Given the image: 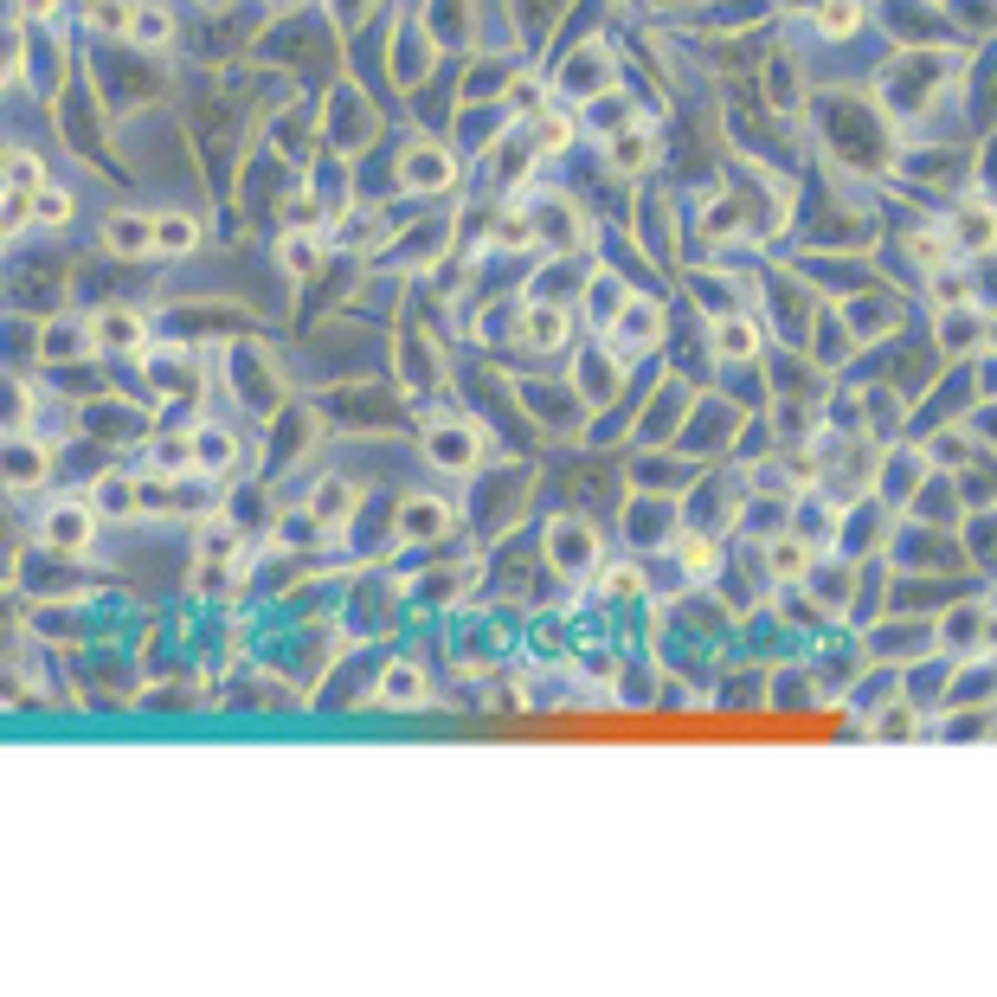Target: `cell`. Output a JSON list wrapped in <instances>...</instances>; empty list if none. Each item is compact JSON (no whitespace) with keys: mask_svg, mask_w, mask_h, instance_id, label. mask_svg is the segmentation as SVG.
Listing matches in <instances>:
<instances>
[{"mask_svg":"<svg viewBox=\"0 0 997 997\" xmlns=\"http://www.w3.org/2000/svg\"><path fill=\"white\" fill-rule=\"evenodd\" d=\"M91 534H97V515H91L84 502H59V508L45 515V541H52V547H91Z\"/></svg>","mask_w":997,"mask_h":997,"instance_id":"cell-1","label":"cell"},{"mask_svg":"<svg viewBox=\"0 0 997 997\" xmlns=\"http://www.w3.org/2000/svg\"><path fill=\"white\" fill-rule=\"evenodd\" d=\"M103 245L110 251H155V219H136V212H116L103 226Z\"/></svg>","mask_w":997,"mask_h":997,"instance_id":"cell-2","label":"cell"},{"mask_svg":"<svg viewBox=\"0 0 997 997\" xmlns=\"http://www.w3.org/2000/svg\"><path fill=\"white\" fill-rule=\"evenodd\" d=\"M7 483H13V490H39V483H45V451L39 444H7Z\"/></svg>","mask_w":997,"mask_h":997,"instance_id":"cell-3","label":"cell"},{"mask_svg":"<svg viewBox=\"0 0 997 997\" xmlns=\"http://www.w3.org/2000/svg\"><path fill=\"white\" fill-rule=\"evenodd\" d=\"M554 554H560V567H567V573H586L592 567V554H599V547H592V534L586 528H554Z\"/></svg>","mask_w":997,"mask_h":997,"instance_id":"cell-4","label":"cell"},{"mask_svg":"<svg viewBox=\"0 0 997 997\" xmlns=\"http://www.w3.org/2000/svg\"><path fill=\"white\" fill-rule=\"evenodd\" d=\"M97 341L103 347H142V315L136 309H110L97 322Z\"/></svg>","mask_w":997,"mask_h":997,"instance_id":"cell-5","label":"cell"},{"mask_svg":"<svg viewBox=\"0 0 997 997\" xmlns=\"http://www.w3.org/2000/svg\"><path fill=\"white\" fill-rule=\"evenodd\" d=\"M380 702H387V708H412V702H425V676H419L412 663H399L393 676L380 682Z\"/></svg>","mask_w":997,"mask_h":997,"instance_id":"cell-6","label":"cell"},{"mask_svg":"<svg viewBox=\"0 0 997 997\" xmlns=\"http://www.w3.org/2000/svg\"><path fill=\"white\" fill-rule=\"evenodd\" d=\"M200 226L187 219V212H168V219H155V251H194Z\"/></svg>","mask_w":997,"mask_h":997,"instance_id":"cell-7","label":"cell"},{"mask_svg":"<svg viewBox=\"0 0 997 997\" xmlns=\"http://www.w3.org/2000/svg\"><path fill=\"white\" fill-rule=\"evenodd\" d=\"M714 347H721L727 361H740V355H753V347H760V335H753V322H734V315H727V322H714Z\"/></svg>","mask_w":997,"mask_h":997,"instance_id":"cell-8","label":"cell"},{"mask_svg":"<svg viewBox=\"0 0 997 997\" xmlns=\"http://www.w3.org/2000/svg\"><path fill=\"white\" fill-rule=\"evenodd\" d=\"M959 238L972 251H985V245H997V212H985V206H972V212H959Z\"/></svg>","mask_w":997,"mask_h":997,"instance_id":"cell-9","label":"cell"},{"mask_svg":"<svg viewBox=\"0 0 997 997\" xmlns=\"http://www.w3.org/2000/svg\"><path fill=\"white\" fill-rule=\"evenodd\" d=\"M522 335H528L534 347H554L560 335H567V315H560V309H534V315L522 322Z\"/></svg>","mask_w":997,"mask_h":997,"instance_id":"cell-10","label":"cell"},{"mask_svg":"<svg viewBox=\"0 0 997 997\" xmlns=\"http://www.w3.org/2000/svg\"><path fill=\"white\" fill-rule=\"evenodd\" d=\"M129 33H136V45H168V33H174V20L161 13V7H142L136 20H129Z\"/></svg>","mask_w":997,"mask_h":997,"instance_id":"cell-11","label":"cell"},{"mask_svg":"<svg viewBox=\"0 0 997 997\" xmlns=\"http://www.w3.org/2000/svg\"><path fill=\"white\" fill-rule=\"evenodd\" d=\"M347 508H355V490H347V483H322L315 490V515L322 522H347Z\"/></svg>","mask_w":997,"mask_h":997,"instance_id":"cell-12","label":"cell"},{"mask_svg":"<svg viewBox=\"0 0 997 997\" xmlns=\"http://www.w3.org/2000/svg\"><path fill=\"white\" fill-rule=\"evenodd\" d=\"M804 567H811V547L804 541H772V573L778 579H798Z\"/></svg>","mask_w":997,"mask_h":997,"instance_id":"cell-13","label":"cell"},{"mask_svg":"<svg viewBox=\"0 0 997 997\" xmlns=\"http://www.w3.org/2000/svg\"><path fill=\"white\" fill-rule=\"evenodd\" d=\"M129 20H136L129 0H91V26H97V33H129Z\"/></svg>","mask_w":997,"mask_h":997,"instance_id":"cell-14","label":"cell"},{"mask_svg":"<svg viewBox=\"0 0 997 997\" xmlns=\"http://www.w3.org/2000/svg\"><path fill=\"white\" fill-rule=\"evenodd\" d=\"M194 457H200V470H226V464H232V438H219V431H200V438H194Z\"/></svg>","mask_w":997,"mask_h":997,"instance_id":"cell-15","label":"cell"},{"mask_svg":"<svg viewBox=\"0 0 997 997\" xmlns=\"http://www.w3.org/2000/svg\"><path fill=\"white\" fill-rule=\"evenodd\" d=\"M39 187V155H7V194H33Z\"/></svg>","mask_w":997,"mask_h":997,"instance_id":"cell-16","label":"cell"},{"mask_svg":"<svg viewBox=\"0 0 997 997\" xmlns=\"http://www.w3.org/2000/svg\"><path fill=\"white\" fill-rule=\"evenodd\" d=\"M444 528V508L438 502H412L406 508V534H412V541H425V534H438Z\"/></svg>","mask_w":997,"mask_h":997,"instance_id":"cell-17","label":"cell"},{"mask_svg":"<svg viewBox=\"0 0 997 997\" xmlns=\"http://www.w3.org/2000/svg\"><path fill=\"white\" fill-rule=\"evenodd\" d=\"M97 502L123 515V508H136V483H129V476H103V483H97Z\"/></svg>","mask_w":997,"mask_h":997,"instance_id":"cell-18","label":"cell"},{"mask_svg":"<svg viewBox=\"0 0 997 997\" xmlns=\"http://www.w3.org/2000/svg\"><path fill=\"white\" fill-rule=\"evenodd\" d=\"M33 219H39V226H65V219H71V200L45 187V194H33Z\"/></svg>","mask_w":997,"mask_h":997,"instance_id":"cell-19","label":"cell"},{"mask_svg":"<svg viewBox=\"0 0 997 997\" xmlns=\"http://www.w3.org/2000/svg\"><path fill=\"white\" fill-rule=\"evenodd\" d=\"M818 26H824V33H849V26H856V0H830V7L818 13Z\"/></svg>","mask_w":997,"mask_h":997,"instance_id":"cell-20","label":"cell"},{"mask_svg":"<svg viewBox=\"0 0 997 997\" xmlns=\"http://www.w3.org/2000/svg\"><path fill=\"white\" fill-rule=\"evenodd\" d=\"M283 264H290L296 277H303V271H315V238H290V245H283Z\"/></svg>","mask_w":997,"mask_h":997,"instance_id":"cell-21","label":"cell"},{"mask_svg":"<svg viewBox=\"0 0 997 997\" xmlns=\"http://www.w3.org/2000/svg\"><path fill=\"white\" fill-rule=\"evenodd\" d=\"M232 547H238V541H232V528H219V522H212V528L200 534V554H206V560H219V554L232 560Z\"/></svg>","mask_w":997,"mask_h":997,"instance_id":"cell-22","label":"cell"},{"mask_svg":"<svg viewBox=\"0 0 997 997\" xmlns=\"http://www.w3.org/2000/svg\"><path fill=\"white\" fill-rule=\"evenodd\" d=\"M567 142H573V123H567V116H547V123H541V148H547V155H560Z\"/></svg>","mask_w":997,"mask_h":997,"instance_id":"cell-23","label":"cell"},{"mask_svg":"<svg viewBox=\"0 0 997 997\" xmlns=\"http://www.w3.org/2000/svg\"><path fill=\"white\" fill-rule=\"evenodd\" d=\"M933 296H939V303H972V290H965V277H933Z\"/></svg>","mask_w":997,"mask_h":997,"instance_id":"cell-24","label":"cell"},{"mask_svg":"<svg viewBox=\"0 0 997 997\" xmlns=\"http://www.w3.org/2000/svg\"><path fill=\"white\" fill-rule=\"evenodd\" d=\"M611 155L625 161V168H637V161L650 155V142H643V136H618V142H611Z\"/></svg>","mask_w":997,"mask_h":997,"instance_id":"cell-25","label":"cell"},{"mask_svg":"<svg viewBox=\"0 0 997 997\" xmlns=\"http://www.w3.org/2000/svg\"><path fill=\"white\" fill-rule=\"evenodd\" d=\"M496 245H528V226H522V212H508V219L496 226Z\"/></svg>","mask_w":997,"mask_h":997,"instance_id":"cell-26","label":"cell"},{"mask_svg":"<svg viewBox=\"0 0 997 997\" xmlns=\"http://www.w3.org/2000/svg\"><path fill=\"white\" fill-rule=\"evenodd\" d=\"M650 335H657V309H643V315L625 322V341H650Z\"/></svg>","mask_w":997,"mask_h":997,"instance_id":"cell-27","label":"cell"},{"mask_svg":"<svg viewBox=\"0 0 997 997\" xmlns=\"http://www.w3.org/2000/svg\"><path fill=\"white\" fill-rule=\"evenodd\" d=\"M419 180H451V161L438 155V148H431V161H419V168H412Z\"/></svg>","mask_w":997,"mask_h":997,"instance_id":"cell-28","label":"cell"},{"mask_svg":"<svg viewBox=\"0 0 997 997\" xmlns=\"http://www.w3.org/2000/svg\"><path fill=\"white\" fill-rule=\"evenodd\" d=\"M682 560H695V573L708 567V541H682Z\"/></svg>","mask_w":997,"mask_h":997,"instance_id":"cell-29","label":"cell"},{"mask_svg":"<svg viewBox=\"0 0 997 997\" xmlns=\"http://www.w3.org/2000/svg\"><path fill=\"white\" fill-rule=\"evenodd\" d=\"M52 7H59V0H20V13H26V20H45Z\"/></svg>","mask_w":997,"mask_h":997,"instance_id":"cell-30","label":"cell"},{"mask_svg":"<svg viewBox=\"0 0 997 997\" xmlns=\"http://www.w3.org/2000/svg\"><path fill=\"white\" fill-rule=\"evenodd\" d=\"M212 7H219V0H212Z\"/></svg>","mask_w":997,"mask_h":997,"instance_id":"cell-31","label":"cell"}]
</instances>
